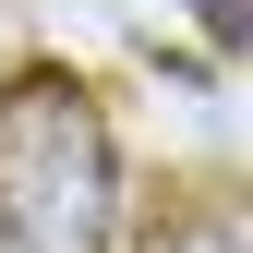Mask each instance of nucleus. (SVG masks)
<instances>
[{"label":"nucleus","mask_w":253,"mask_h":253,"mask_svg":"<svg viewBox=\"0 0 253 253\" xmlns=\"http://www.w3.org/2000/svg\"><path fill=\"white\" fill-rule=\"evenodd\" d=\"M157 253H241V205H193V217H169Z\"/></svg>","instance_id":"f03ea898"},{"label":"nucleus","mask_w":253,"mask_h":253,"mask_svg":"<svg viewBox=\"0 0 253 253\" xmlns=\"http://www.w3.org/2000/svg\"><path fill=\"white\" fill-rule=\"evenodd\" d=\"M193 24H205L217 48H241V37H253V0H193Z\"/></svg>","instance_id":"7ed1b4c3"},{"label":"nucleus","mask_w":253,"mask_h":253,"mask_svg":"<svg viewBox=\"0 0 253 253\" xmlns=\"http://www.w3.org/2000/svg\"><path fill=\"white\" fill-rule=\"evenodd\" d=\"M121 229V157L73 73L0 84V241L24 253H109Z\"/></svg>","instance_id":"f257e3e1"}]
</instances>
